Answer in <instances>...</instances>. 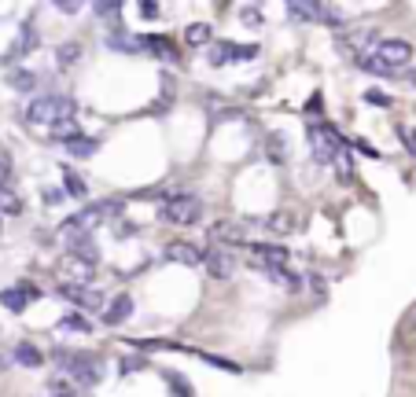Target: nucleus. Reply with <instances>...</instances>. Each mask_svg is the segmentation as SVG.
<instances>
[{"instance_id":"f257e3e1","label":"nucleus","mask_w":416,"mask_h":397,"mask_svg":"<svg viewBox=\"0 0 416 397\" xmlns=\"http://www.w3.org/2000/svg\"><path fill=\"white\" fill-rule=\"evenodd\" d=\"M74 118V99L70 96H59V92H48V96H34L26 107V122L30 125H44L52 129L59 122H70Z\"/></svg>"},{"instance_id":"f03ea898","label":"nucleus","mask_w":416,"mask_h":397,"mask_svg":"<svg viewBox=\"0 0 416 397\" xmlns=\"http://www.w3.org/2000/svg\"><path fill=\"white\" fill-rule=\"evenodd\" d=\"M52 360H56L67 375H74L77 383H85V386H96V383L103 379L100 357L89 353V350H63V346H56V350H52Z\"/></svg>"},{"instance_id":"7ed1b4c3","label":"nucleus","mask_w":416,"mask_h":397,"mask_svg":"<svg viewBox=\"0 0 416 397\" xmlns=\"http://www.w3.org/2000/svg\"><path fill=\"white\" fill-rule=\"evenodd\" d=\"M158 218H163V225H199L203 221V203L196 195H188V191H177V195H166L163 198V206H158Z\"/></svg>"},{"instance_id":"20e7f679","label":"nucleus","mask_w":416,"mask_h":397,"mask_svg":"<svg viewBox=\"0 0 416 397\" xmlns=\"http://www.w3.org/2000/svg\"><path fill=\"white\" fill-rule=\"evenodd\" d=\"M310 144H313V155L321 165H332L335 155L343 151V140H339V132H335V125L328 122H313L310 125Z\"/></svg>"},{"instance_id":"39448f33","label":"nucleus","mask_w":416,"mask_h":397,"mask_svg":"<svg viewBox=\"0 0 416 397\" xmlns=\"http://www.w3.org/2000/svg\"><path fill=\"white\" fill-rule=\"evenodd\" d=\"M387 70H402V66H409L412 63V44L409 41H402V37H387V41H379L376 44V52H372Z\"/></svg>"},{"instance_id":"423d86ee","label":"nucleus","mask_w":416,"mask_h":397,"mask_svg":"<svg viewBox=\"0 0 416 397\" xmlns=\"http://www.w3.org/2000/svg\"><path fill=\"white\" fill-rule=\"evenodd\" d=\"M56 294L67 298V302H74L77 309H85V313H103V305H107V298L96 291L92 284H85V287H77V284H59Z\"/></svg>"},{"instance_id":"0eeeda50","label":"nucleus","mask_w":416,"mask_h":397,"mask_svg":"<svg viewBox=\"0 0 416 397\" xmlns=\"http://www.w3.org/2000/svg\"><path fill=\"white\" fill-rule=\"evenodd\" d=\"M379 41H383V37H379V30H372V26H361V30H346V33H343V44H346V52L354 56V59L376 52V44H379Z\"/></svg>"},{"instance_id":"6e6552de","label":"nucleus","mask_w":416,"mask_h":397,"mask_svg":"<svg viewBox=\"0 0 416 397\" xmlns=\"http://www.w3.org/2000/svg\"><path fill=\"white\" fill-rule=\"evenodd\" d=\"M247 251H251V258H254L258 269H273V265H287V261H291V251L280 246V243H247Z\"/></svg>"},{"instance_id":"1a4fd4ad","label":"nucleus","mask_w":416,"mask_h":397,"mask_svg":"<svg viewBox=\"0 0 416 397\" xmlns=\"http://www.w3.org/2000/svg\"><path fill=\"white\" fill-rule=\"evenodd\" d=\"M206 236H210V246H239L247 243V228L236 221H214L206 228Z\"/></svg>"},{"instance_id":"9d476101","label":"nucleus","mask_w":416,"mask_h":397,"mask_svg":"<svg viewBox=\"0 0 416 397\" xmlns=\"http://www.w3.org/2000/svg\"><path fill=\"white\" fill-rule=\"evenodd\" d=\"M34 298H41V291L34 287V284H15V287H8V291H0V305H4L8 313H23Z\"/></svg>"},{"instance_id":"9b49d317","label":"nucleus","mask_w":416,"mask_h":397,"mask_svg":"<svg viewBox=\"0 0 416 397\" xmlns=\"http://www.w3.org/2000/svg\"><path fill=\"white\" fill-rule=\"evenodd\" d=\"M67 246H70V258H77V261H85V265H100V243H96V236L92 232H82V236H70L67 239Z\"/></svg>"},{"instance_id":"f8f14e48","label":"nucleus","mask_w":416,"mask_h":397,"mask_svg":"<svg viewBox=\"0 0 416 397\" xmlns=\"http://www.w3.org/2000/svg\"><path fill=\"white\" fill-rule=\"evenodd\" d=\"M133 317V294H115L111 302L103 305V324L107 327H118Z\"/></svg>"},{"instance_id":"ddd939ff","label":"nucleus","mask_w":416,"mask_h":397,"mask_svg":"<svg viewBox=\"0 0 416 397\" xmlns=\"http://www.w3.org/2000/svg\"><path fill=\"white\" fill-rule=\"evenodd\" d=\"M59 276H63V284H77V287H85V284H92V265H85V261H77V258H63L59 261Z\"/></svg>"},{"instance_id":"4468645a","label":"nucleus","mask_w":416,"mask_h":397,"mask_svg":"<svg viewBox=\"0 0 416 397\" xmlns=\"http://www.w3.org/2000/svg\"><path fill=\"white\" fill-rule=\"evenodd\" d=\"M203 265L214 279H229L232 276V254H225L221 246H206L203 251Z\"/></svg>"},{"instance_id":"2eb2a0df","label":"nucleus","mask_w":416,"mask_h":397,"mask_svg":"<svg viewBox=\"0 0 416 397\" xmlns=\"http://www.w3.org/2000/svg\"><path fill=\"white\" fill-rule=\"evenodd\" d=\"M137 44H140V52H148V56H155V59H163V63H177L181 59V52L173 48V41H166V37H137Z\"/></svg>"},{"instance_id":"dca6fc26","label":"nucleus","mask_w":416,"mask_h":397,"mask_svg":"<svg viewBox=\"0 0 416 397\" xmlns=\"http://www.w3.org/2000/svg\"><path fill=\"white\" fill-rule=\"evenodd\" d=\"M34 48H37V26L26 19V23L19 26V37H15L11 52H8V63H11V59H23V56H30Z\"/></svg>"},{"instance_id":"f3484780","label":"nucleus","mask_w":416,"mask_h":397,"mask_svg":"<svg viewBox=\"0 0 416 397\" xmlns=\"http://www.w3.org/2000/svg\"><path fill=\"white\" fill-rule=\"evenodd\" d=\"M166 258H170V261H181V265H191V269H196V265H203V251H199V246L181 243V239L166 246Z\"/></svg>"},{"instance_id":"a211bd4d","label":"nucleus","mask_w":416,"mask_h":397,"mask_svg":"<svg viewBox=\"0 0 416 397\" xmlns=\"http://www.w3.org/2000/svg\"><path fill=\"white\" fill-rule=\"evenodd\" d=\"M269 279H273V284H280L284 291H291V294H298L302 287H306V284H302V276H295L291 269H287V265H273V269H262Z\"/></svg>"},{"instance_id":"6ab92c4d","label":"nucleus","mask_w":416,"mask_h":397,"mask_svg":"<svg viewBox=\"0 0 416 397\" xmlns=\"http://www.w3.org/2000/svg\"><path fill=\"white\" fill-rule=\"evenodd\" d=\"M262 228L269 232V236H291V232H295V213L277 210V213H269V218L262 221Z\"/></svg>"},{"instance_id":"aec40b11","label":"nucleus","mask_w":416,"mask_h":397,"mask_svg":"<svg viewBox=\"0 0 416 397\" xmlns=\"http://www.w3.org/2000/svg\"><path fill=\"white\" fill-rule=\"evenodd\" d=\"M107 48L111 52H125V56H133V52H140V44H137V37L133 33H125L122 26H115L107 33Z\"/></svg>"},{"instance_id":"412c9836","label":"nucleus","mask_w":416,"mask_h":397,"mask_svg":"<svg viewBox=\"0 0 416 397\" xmlns=\"http://www.w3.org/2000/svg\"><path fill=\"white\" fill-rule=\"evenodd\" d=\"M287 15L298 19V23H317V19H321V4H310V0H291V4H287Z\"/></svg>"},{"instance_id":"4be33fe9","label":"nucleus","mask_w":416,"mask_h":397,"mask_svg":"<svg viewBox=\"0 0 416 397\" xmlns=\"http://www.w3.org/2000/svg\"><path fill=\"white\" fill-rule=\"evenodd\" d=\"M11 357H15V364H23V368H41V360H44V353L37 350V346H30V342H19Z\"/></svg>"},{"instance_id":"5701e85b","label":"nucleus","mask_w":416,"mask_h":397,"mask_svg":"<svg viewBox=\"0 0 416 397\" xmlns=\"http://www.w3.org/2000/svg\"><path fill=\"white\" fill-rule=\"evenodd\" d=\"M77 137H82V129H77L74 118H70V122H59V125L48 129V140H56V144H63V147H67L70 140H77Z\"/></svg>"},{"instance_id":"b1692460","label":"nucleus","mask_w":416,"mask_h":397,"mask_svg":"<svg viewBox=\"0 0 416 397\" xmlns=\"http://www.w3.org/2000/svg\"><path fill=\"white\" fill-rule=\"evenodd\" d=\"M96 151H100V140H92V137H77V140H70L67 144V155H74V158H92Z\"/></svg>"},{"instance_id":"393cba45","label":"nucleus","mask_w":416,"mask_h":397,"mask_svg":"<svg viewBox=\"0 0 416 397\" xmlns=\"http://www.w3.org/2000/svg\"><path fill=\"white\" fill-rule=\"evenodd\" d=\"M63 191H67V198H85L89 195V184L82 177H77L74 170H63V184H59Z\"/></svg>"},{"instance_id":"a878e982","label":"nucleus","mask_w":416,"mask_h":397,"mask_svg":"<svg viewBox=\"0 0 416 397\" xmlns=\"http://www.w3.org/2000/svg\"><path fill=\"white\" fill-rule=\"evenodd\" d=\"M210 37H214L210 23H191V26H184V41H188L191 48H199V44H210Z\"/></svg>"},{"instance_id":"bb28decb","label":"nucleus","mask_w":416,"mask_h":397,"mask_svg":"<svg viewBox=\"0 0 416 397\" xmlns=\"http://www.w3.org/2000/svg\"><path fill=\"white\" fill-rule=\"evenodd\" d=\"M77 59H82V44L70 41V44H59L56 48V66H59V70H70Z\"/></svg>"},{"instance_id":"cd10ccee","label":"nucleus","mask_w":416,"mask_h":397,"mask_svg":"<svg viewBox=\"0 0 416 397\" xmlns=\"http://www.w3.org/2000/svg\"><path fill=\"white\" fill-rule=\"evenodd\" d=\"M37 85H41V77L34 70H15L11 74V89L15 92H37Z\"/></svg>"},{"instance_id":"c85d7f7f","label":"nucleus","mask_w":416,"mask_h":397,"mask_svg":"<svg viewBox=\"0 0 416 397\" xmlns=\"http://www.w3.org/2000/svg\"><path fill=\"white\" fill-rule=\"evenodd\" d=\"M96 210H100V221H122L125 203L122 198H103V203H96Z\"/></svg>"},{"instance_id":"c756f323","label":"nucleus","mask_w":416,"mask_h":397,"mask_svg":"<svg viewBox=\"0 0 416 397\" xmlns=\"http://www.w3.org/2000/svg\"><path fill=\"white\" fill-rule=\"evenodd\" d=\"M199 360H206V364H210V368H221V372H229V375H239V372H244V368H239V364L236 360H229V357H218V353H196Z\"/></svg>"},{"instance_id":"7c9ffc66","label":"nucleus","mask_w":416,"mask_h":397,"mask_svg":"<svg viewBox=\"0 0 416 397\" xmlns=\"http://www.w3.org/2000/svg\"><path fill=\"white\" fill-rule=\"evenodd\" d=\"M258 59V44H229V63H251Z\"/></svg>"},{"instance_id":"2f4dec72","label":"nucleus","mask_w":416,"mask_h":397,"mask_svg":"<svg viewBox=\"0 0 416 397\" xmlns=\"http://www.w3.org/2000/svg\"><path fill=\"white\" fill-rule=\"evenodd\" d=\"M265 155L273 158V162H284V158H287V144H284L280 132H269V140H265Z\"/></svg>"},{"instance_id":"473e14b6","label":"nucleus","mask_w":416,"mask_h":397,"mask_svg":"<svg viewBox=\"0 0 416 397\" xmlns=\"http://www.w3.org/2000/svg\"><path fill=\"white\" fill-rule=\"evenodd\" d=\"M166 383H170L173 397H196V390H191V383H188L184 375H177V372H166Z\"/></svg>"},{"instance_id":"72a5a7b5","label":"nucleus","mask_w":416,"mask_h":397,"mask_svg":"<svg viewBox=\"0 0 416 397\" xmlns=\"http://www.w3.org/2000/svg\"><path fill=\"white\" fill-rule=\"evenodd\" d=\"M335 173H339L343 184H350V180H354V162H350V151H346V147L335 155Z\"/></svg>"},{"instance_id":"f704fd0d","label":"nucleus","mask_w":416,"mask_h":397,"mask_svg":"<svg viewBox=\"0 0 416 397\" xmlns=\"http://www.w3.org/2000/svg\"><path fill=\"white\" fill-rule=\"evenodd\" d=\"M206 63H210V66H225V63H229V41L206 44Z\"/></svg>"},{"instance_id":"c9c22d12","label":"nucleus","mask_w":416,"mask_h":397,"mask_svg":"<svg viewBox=\"0 0 416 397\" xmlns=\"http://www.w3.org/2000/svg\"><path fill=\"white\" fill-rule=\"evenodd\" d=\"M317 23H324V26H335V30H343V15L339 8H332V4H321V19Z\"/></svg>"},{"instance_id":"e433bc0d","label":"nucleus","mask_w":416,"mask_h":397,"mask_svg":"<svg viewBox=\"0 0 416 397\" xmlns=\"http://www.w3.org/2000/svg\"><path fill=\"white\" fill-rule=\"evenodd\" d=\"M92 15L111 19V15H122V4H118V0H100V4H92Z\"/></svg>"},{"instance_id":"4c0bfd02","label":"nucleus","mask_w":416,"mask_h":397,"mask_svg":"<svg viewBox=\"0 0 416 397\" xmlns=\"http://www.w3.org/2000/svg\"><path fill=\"white\" fill-rule=\"evenodd\" d=\"M239 23L251 26V30H258V26H262V11H258V8H251V4H247V8H239Z\"/></svg>"},{"instance_id":"58836bf2","label":"nucleus","mask_w":416,"mask_h":397,"mask_svg":"<svg viewBox=\"0 0 416 397\" xmlns=\"http://www.w3.org/2000/svg\"><path fill=\"white\" fill-rule=\"evenodd\" d=\"M56 327H59V331H92V324L82 320V317H63Z\"/></svg>"},{"instance_id":"ea45409f","label":"nucleus","mask_w":416,"mask_h":397,"mask_svg":"<svg viewBox=\"0 0 416 397\" xmlns=\"http://www.w3.org/2000/svg\"><path fill=\"white\" fill-rule=\"evenodd\" d=\"M8 184H11V155L0 151V191H8Z\"/></svg>"},{"instance_id":"a19ab883","label":"nucleus","mask_w":416,"mask_h":397,"mask_svg":"<svg viewBox=\"0 0 416 397\" xmlns=\"http://www.w3.org/2000/svg\"><path fill=\"white\" fill-rule=\"evenodd\" d=\"M23 203L15 198V191H0V213H19Z\"/></svg>"},{"instance_id":"79ce46f5","label":"nucleus","mask_w":416,"mask_h":397,"mask_svg":"<svg viewBox=\"0 0 416 397\" xmlns=\"http://www.w3.org/2000/svg\"><path fill=\"white\" fill-rule=\"evenodd\" d=\"M365 103H376V107H391V96L383 89H365Z\"/></svg>"},{"instance_id":"37998d69","label":"nucleus","mask_w":416,"mask_h":397,"mask_svg":"<svg viewBox=\"0 0 416 397\" xmlns=\"http://www.w3.org/2000/svg\"><path fill=\"white\" fill-rule=\"evenodd\" d=\"M144 368V357H125V360H118V372L122 375H133V372H140Z\"/></svg>"},{"instance_id":"c03bdc74","label":"nucleus","mask_w":416,"mask_h":397,"mask_svg":"<svg viewBox=\"0 0 416 397\" xmlns=\"http://www.w3.org/2000/svg\"><path fill=\"white\" fill-rule=\"evenodd\" d=\"M63 198H67V191H63V188H44V206H59Z\"/></svg>"},{"instance_id":"a18cd8bd","label":"nucleus","mask_w":416,"mask_h":397,"mask_svg":"<svg viewBox=\"0 0 416 397\" xmlns=\"http://www.w3.org/2000/svg\"><path fill=\"white\" fill-rule=\"evenodd\" d=\"M115 236H118V239L137 236V225H133V221H115Z\"/></svg>"},{"instance_id":"49530a36","label":"nucleus","mask_w":416,"mask_h":397,"mask_svg":"<svg viewBox=\"0 0 416 397\" xmlns=\"http://www.w3.org/2000/svg\"><path fill=\"white\" fill-rule=\"evenodd\" d=\"M63 15H77V11H82V4H77V0H59V4H56Z\"/></svg>"},{"instance_id":"de8ad7c7","label":"nucleus","mask_w":416,"mask_h":397,"mask_svg":"<svg viewBox=\"0 0 416 397\" xmlns=\"http://www.w3.org/2000/svg\"><path fill=\"white\" fill-rule=\"evenodd\" d=\"M140 15H144V19H155V15H158V4H155V0H144V4H140Z\"/></svg>"},{"instance_id":"09e8293b","label":"nucleus","mask_w":416,"mask_h":397,"mask_svg":"<svg viewBox=\"0 0 416 397\" xmlns=\"http://www.w3.org/2000/svg\"><path fill=\"white\" fill-rule=\"evenodd\" d=\"M310 291L313 294H324L328 287H324V276H310Z\"/></svg>"},{"instance_id":"8fccbe9b","label":"nucleus","mask_w":416,"mask_h":397,"mask_svg":"<svg viewBox=\"0 0 416 397\" xmlns=\"http://www.w3.org/2000/svg\"><path fill=\"white\" fill-rule=\"evenodd\" d=\"M310 114H317V111H321V96H310V107H306Z\"/></svg>"},{"instance_id":"3c124183","label":"nucleus","mask_w":416,"mask_h":397,"mask_svg":"<svg viewBox=\"0 0 416 397\" xmlns=\"http://www.w3.org/2000/svg\"><path fill=\"white\" fill-rule=\"evenodd\" d=\"M405 81H409V85H416V70H409V74H405Z\"/></svg>"}]
</instances>
